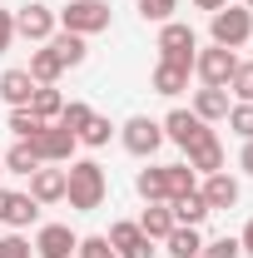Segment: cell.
I'll return each mask as SVG.
<instances>
[{
    "instance_id": "1",
    "label": "cell",
    "mask_w": 253,
    "mask_h": 258,
    "mask_svg": "<svg viewBox=\"0 0 253 258\" xmlns=\"http://www.w3.org/2000/svg\"><path fill=\"white\" fill-rule=\"evenodd\" d=\"M104 194H109V179H104V169L95 159H70V169H65V199H70V209L95 214L104 204Z\"/></svg>"
},
{
    "instance_id": "2",
    "label": "cell",
    "mask_w": 253,
    "mask_h": 258,
    "mask_svg": "<svg viewBox=\"0 0 253 258\" xmlns=\"http://www.w3.org/2000/svg\"><path fill=\"white\" fill-rule=\"evenodd\" d=\"M60 30H70V35H99V30H109V20H114V10H109V0H70L60 15Z\"/></svg>"
},
{
    "instance_id": "3",
    "label": "cell",
    "mask_w": 253,
    "mask_h": 258,
    "mask_svg": "<svg viewBox=\"0 0 253 258\" xmlns=\"http://www.w3.org/2000/svg\"><path fill=\"white\" fill-rule=\"evenodd\" d=\"M209 35H214V45H223V50H238V45H248L253 40V10H243V5H223V10H214L209 15Z\"/></svg>"
},
{
    "instance_id": "4",
    "label": "cell",
    "mask_w": 253,
    "mask_h": 258,
    "mask_svg": "<svg viewBox=\"0 0 253 258\" xmlns=\"http://www.w3.org/2000/svg\"><path fill=\"white\" fill-rule=\"evenodd\" d=\"M194 55H199V35H194V25H184V20L159 25V60L194 70Z\"/></svg>"
},
{
    "instance_id": "5",
    "label": "cell",
    "mask_w": 253,
    "mask_h": 258,
    "mask_svg": "<svg viewBox=\"0 0 253 258\" xmlns=\"http://www.w3.org/2000/svg\"><path fill=\"white\" fill-rule=\"evenodd\" d=\"M119 144H124L134 159H154L159 144H164V124L149 119V114H134V119H124V129H119Z\"/></svg>"
},
{
    "instance_id": "6",
    "label": "cell",
    "mask_w": 253,
    "mask_h": 258,
    "mask_svg": "<svg viewBox=\"0 0 253 258\" xmlns=\"http://www.w3.org/2000/svg\"><path fill=\"white\" fill-rule=\"evenodd\" d=\"M233 70H238V55H233V50H223V45H209V50H199V55H194V75H199L204 85H214V90H228Z\"/></svg>"
},
{
    "instance_id": "7",
    "label": "cell",
    "mask_w": 253,
    "mask_h": 258,
    "mask_svg": "<svg viewBox=\"0 0 253 258\" xmlns=\"http://www.w3.org/2000/svg\"><path fill=\"white\" fill-rule=\"evenodd\" d=\"M159 124H164V139H169V144H179L184 154H189L199 139H209V134H214V129L204 124V119H199L194 109H169V114H164Z\"/></svg>"
},
{
    "instance_id": "8",
    "label": "cell",
    "mask_w": 253,
    "mask_h": 258,
    "mask_svg": "<svg viewBox=\"0 0 253 258\" xmlns=\"http://www.w3.org/2000/svg\"><path fill=\"white\" fill-rule=\"evenodd\" d=\"M104 238H109L114 258H154V238H144V228L134 224V219H114Z\"/></svg>"
},
{
    "instance_id": "9",
    "label": "cell",
    "mask_w": 253,
    "mask_h": 258,
    "mask_svg": "<svg viewBox=\"0 0 253 258\" xmlns=\"http://www.w3.org/2000/svg\"><path fill=\"white\" fill-rule=\"evenodd\" d=\"M55 25H60V20H55V10H50V5H40V0H30V5H20V10H15V35H25L30 45H45V40L55 35Z\"/></svg>"
},
{
    "instance_id": "10",
    "label": "cell",
    "mask_w": 253,
    "mask_h": 258,
    "mask_svg": "<svg viewBox=\"0 0 253 258\" xmlns=\"http://www.w3.org/2000/svg\"><path fill=\"white\" fill-rule=\"evenodd\" d=\"M75 144H80V139H75L70 129H60V124H45L30 139V149L40 154V164H70L75 159Z\"/></svg>"
},
{
    "instance_id": "11",
    "label": "cell",
    "mask_w": 253,
    "mask_h": 258,
    "mask_svg": "<svg viewBox=\"0 0 253 258\" xmlns=\"http://www.w3.org/2000/svg\"><path fill=\"white\" fill-rule=\"evenodd\" d=\"M40 258H75V248H80V233L70 224H40V233H35L30 243Z\"/></svg>"
},
{
    "instance_id": "12",
    "label": "cell",
    "mask_w": 253,
    "mask_h": 258,
    "mask_svg": "<svg viewBox=\"0 0 253 258\" xmlns=\"http://www.w3.org/2000/svg\"><path fill=\"white\" fill-rule=\"evenodd\" d=\"M204 204H209V214H219V209H238V179L219 169V174H204Z\"/></svg>"
},
{
    "instance_id": "13",
    "label": "cell",
    "mask_w": 253,
    "mask_h": 258,
    "mask_svg": "<svg viewBox=\"0 0 253 258\" xmlns=\"http://www.w3.org/2000/svg\"><path fill=\"white\" fill-rule=\"evenodd\" d=\"M30 199L45 209V204H65V169H55V164H40L30 174Z\"/></svg>"
},
{
    "instance_id": "14",
    "label": "cell",
    "mask_w": 253,
    "mask_h": 258,
    "mask_svg": "<svg viewBox=\"0 0 253 258\" xmlns=\"http://www.w3.org/2000/svg\"><path fill=\"white\" fill-rule=\"evenodd\" d=\"M228 90H214V85H204V90H194V114L204 119V124H219V119H228Z\"/></svg>"
},
{
    "instance_id": "15",
    "label": "cell",
    "mask_w": 253,
    "mask_h": 258,
    "mask_svg": "<svg viewBox=\"0 0 253 258\" xmlns=\"http://www.w3.org/2000/svg\"><path fill=\"white\" fill-rule=\"evenodd\" d=\"M45 45H50V50L60 55V64H65V70H75V64H85V60H90V40H85V35L55 30L50 40H45Z\"/></svg>"
},
{
    "instance_id": "16",
    "label": "cell",
    "mask_w": 253,
    "mask_h": 258,
    "mask_svg": "<svg viewBox=\"0 0 253 258\" xmlns=\"http://www.w3.org/2000/svg\"><path fill=\"white\" fill-rule=\"evenodd\" d=\"M35 95V80H30V70H5L0 75V99L10 104V109H25Z\"/></svg>"
},
{
    "instance_id": "17",
    "label": "cell",
    "mask_w": 253,
    "mask_h": 258,
    "mask_svg": "<svg viewBox=\"0 0 253 258\" xmlns=\"http://www.w3.org/2000/svg\"><path fill=\"white\" fill-rule=\"evenodd\" d=\"M169 214H174V224L184 228H199L204 219H209V204H204V194H179V199H169Z\"/></svg>"
},
{
    "instance_id": "18",
    "label": "cell",
    "mask_w": 253,
    "mask_h": 258,
    "mask_svg": "<svg viewBox=\"0 0 253 258\" xmlns=\"http://www.w3.org/2000/svg\"><path fill=\"white\" fill-rule=\"evenodd\" d=\"M189 75H194V70H184V64L159 60V64H154V95H164V99L184 95V90H189Z\"/></svg>"
},
{
    "instance_id": "19",
    "label": "cell",
    "mask_w": 253,
    "mask_h": 258,
    "mask_svg": "<svg viewBox=\"0 0 253 258\" xmlns=\"http://www.w3.org/2000/svg\"><path fill=\"white\" fill-rule=\"evenodd\" d=\"M189 169H194V174H219V169H223V144H219V134L199 139V144L189 149Z\"/></svg>"
},
{
    "instance_id": "20",
    "label": "cell",
    "mask_w": 253,
    "mask_h": 258,
    "mask_svg": "<svg viewBox=\"0 0 253 258\" xmlns=\"http://www.w3.org/2000/svg\"><path fill=\"white\" fill-rule=\"evenodd\" d=\"M134 224L144 228V238H154V243H164L169 233H174V214H169V204H149Z\"/></svg>"
},
{
    "instance_id": "21",
    "label": "cell",
    "mask_w": 253,
    "mask_h": 258,
    "mask_svg": "<svg viewBox=\"0 0 253 258\" xmlns=\"http://www.w3.org/2000/svg\"><path fill=\"white\" fill-rule=\"evenodd\" d=\"M35 219H40V204H35L30 194H10V199H5V219H0V224H10L20 233V228H30Z\"/></svg>"
},
{
    "instance_id": "22",
    "label": "cell",
    "mask_w": 253,
    "mask_h": 258,
    "mask_svg": "<svg viewBox=\"0 0 253 258\" xmlns=\"http://www.w3.org/2000/svg\"><path fill=\"white\" fill-rule=\"evenodd\" d=\"M25 70H30V80H35V85H55V80H60V75H65L60 55H55L50 45H40V50H35V55H30V64H25Z\"/></svg>"
},
{
    "instance_id": "23",
    "label": "cell",
    "mask_w": 253,
    "mask_h": 258,
    "mask_svg": "<svg viewBox=\"0 0 253 258\" xmlns=\"http://www.w3.org/2000/svg\"><path fill=\"white\" fill-rule=\"evenodd\" d=\"M5 174H25V179H30L35 169H40V154H35L30 149V139H15V144H10V149H5Z\"/></svg>"
},
{
    "instance_id": "24",
    "label": "cell",
    "mask_w": 253,
    "mask_h": 258,
    "mask_svg": "<svg viewBox=\"0 0 253 258\" xmlns=\"http://www.w3.org/2000/svg\"><path fill=\"white\" fill-rule=\"evenodd\" d=\"M134 189H139V199H144V204H169V184H164V169H159V164L139 169Z\"/></svg>"
},
{
    "instance_id": "25",
    "label": "cell",
    "mask_w": 253,
    "mask_h": 258,
    "mask_svg": "<svg viewBox=\"0 0 253 258\" xmlns=\"http://www.w3.org/2000/svg\"><path fill=\"white\" fill-rule=\"evenodd\" d=\"M164 248H169V258H199V248H204V233H199V228L174 224V233L164 238Z\"/></svg>"
},
{
    "instance_id": "26",
    "label": "cell",
    "mask_w": 253,
    "mask_h": 258,
    "mask_svg": "<svg viewBox=\"0 0 253 258\" xmlns=\"http://www.w3.org/2000/svg\"><path fill=\"white\" fill-rule=\"evenodd\" d=\"M30 109L40 114V119H45V124H55V119H60V109H65V95L55 90V85H35Z\"/></svg>"
},
{
    "instance_id": "27",
    "label": "cell",
    "mask_w": 253,
    "mask_h": 258,
    "mask_svg": "<svg viewBox=\"0 0 253 258\" xmlns=\"http://www.w3.org/2000/svg\"><path fill=\"white\" fill-rule=\"evenodd\" d=\"M90 119H95V109H90L85 99H65V109H60V119H55V124H60V129H70V134L80 139V129L90 124Z\"/></svg>"
},
{
    "instance_id": "28",
    "label": "cell",
    "mask_w": 253,
    "mask_h": 258,
    "mask_svg": "<svg viewBox=\"0 0 253 258\" xmlns=\"http://www.w3.org/2000/svg\"><path fill=\"white\" fill-rule=\"evenodd\" d=\"M164 184H169V199H179V194H194V189H199V179H194L189 164H164Z\"/></svg>"
},
{
    "instance_id": "29",
    "label": "cell",
    "mask_w": 253,
    "mask_h": 258,
    "mask_svg": "<svg viewBox=\"0 0 253 258\" xmlns=\"http://www.w3.org/2000/svg\"><path fill=\"white\" fill-rule=\"evenodd\" d=\"M40 129H45V119L35 114L30 104H25V109H10V134H15V139H35Z\"/></svg>"
},
{
    "instance_id": "30",
    "label": "cell",
    "mask_w": 253,
    "mask_h": 258,
    "mask_svg": "<svg viewBox=\"0 0 253 258\" xmlns=\"http://www.w3.org/2000/svg\"><path fill=\"white\" fill-rule=\"evenodd\" d=\"M109 139H114V124H109V119H104V114H95V119H90V124L80 129V144H90V149H104V144H109Z\"/></svg>"
},
{
    "instance_id": "31",
    "label": "cell",
    "mask_w": 253,
    "mask_h": 258,
    "mask_svg": "<svg viewBox=\"0 0 253 258\" xmlns=\"http://www.w3.org/2000/svg\"><path fill=\"white\" fill-rule=\"evenodd\" d=\"M228 90L238 95V104H253V60H248V64L238 60V70H233V80H228Z\"/></svg>"
},
{
    "instance_id": "32",
    "label": "cell",
    "mask_w": 253,
    "mask_h": 258,
    "mask_svg": "<svg viewBox=\"0 0 253 258\" xmlns=\"http://www.w3.org/2000/svg\"><path fill=\"white\" fill-rule=\"evenodd\" d=\"M243 248H238V238L233 233H223V238H209L204 248H199V258H238Z\"/></svg>"
},
{
    "instance_id": "33",
    "label": "cell",
    "mask_w": 253,
    "mask_h": 258,
    "mask_svg": "<svg viewBox=\"0 0 253 258\" xmlns=\"http://www.w3.org/2000/svg\"><path fill=\"white\" fill-rule=\"evenodd\" d=\"M174 5H179V0H139V15L154 20V25H169V20H174Z\"/></svg>"
},
{
    "instance_id": "34",
    "label": "cell",
    "mask_w": 253,
    "mask_h": 258,
    "mask_svg": "<svg viewBox=\"0 0 253 258\" xmlns=\"http://www.w3.org/2000/svg\"><path fill=\"white\" fill-rule=\"evenodd\" d=\"M228 129H233L238 139H253V104H233V109H228Z\"/></svg>"
},
{
    "instance_id": "35",
    "label": "cell",
    "mask_w": 253,
    "mask_h": 258,
    "mask_svg": "<svg viewBox=\"0 0 253 258\" xmlns=\"http://www.w3.org/2000/svg\"><path fill=\"white\" fill-rule=\"evenodd\" d=\"M75 258H114V248H109V238H104V233H90V238H80Z\"/></svg>"
},
{
    "instance_id": "36",
    "label": "cell",
    "mask_w": 253,
    "mask_h": 258,
    "mask_svg": "<svg viewBox=\"0 0 253 258\" xmlns=\"http://www.w3.org/2000/svg\"><path fill=\"white\" fill-rule=\"evenodd\" d=\"M35 248H30V238H20V233H5L0 238V258H30Z\"/></svg>"
},
{
    "instance_id": "37",
    "label": "cell",
    "mask_w": 253,
    "mask_h": 258,
    "mask_svg": "<svg viewBox=\"0 0 253 258\" xmlns=\"http://www.w3.org/2000/svg\"><path fill=\"white\" fill-rule=\"evenodd\" d=\"M10 40H15V10H0V55L10 50Z\"/></svg>"
},
{
    "instance_id": "38",
    "label": "cell",
    "mask_w": 253,
    "mask_h": 258,
    "mask_svg": "<svg viewBox=\"0 0 253 258\" xmlns=\"http://www.w3.org/2000/svg\"><path fill=\"white\" fill-rule=\"evenodd\" d=\"M238 169H243V174H253V139H243V154H238Z\"/></svg>"
},
{
    "instance_id": "39",
    "label": "cell",
    "mask_w": 253,
    "mask_h": 258,
    "mask_svg": "<svg viewBox=\"0 0 253 258\" xmlns=\"http://www.w3.org/2000/svg\"><path fill=\"white\" fill-rule=\"evenodd\" d=\"M238 248H243V253L253 258V219H248V224H243V233H238Z\"/></svg>"
},
{
    "instance_id": "40",
    "label": "cell",
    "mask_w": 253,
    "mask_h": 258,
    "mask_svg": "<svg viewBox=\"0 0 253 258\" xmlns=\"http://www.w3.org/2000/svg\"><path fill=\"white\" fill-rule=\"evenodd\" d=\"M223 5H228V0H194V10H209V15H214V10H223Z\"/></svg>"
},
{
    "instance_id": "41",
    "label": "cell",
    "mask_w": 253,
    "mask_h": 258,
    "mask_svg": "<svg viewBox=\"0 0 253 258\" xmlns=\"http://www.w3.org/2000/svg\"><path fill=\"white\" fill-rule=\"evenodd\" d=\"M5 199H10V189H0V219H5Z\"/></svg>"
},
{
    "instance_id": "42",
    "label": "cell",
    "mask_w": 253,
    "mask_h": 258,
    "mask_svg": "<svg viewBox=\"0 0 253 258\" xmlns=\"http://www.w3.org/2000/svg\"><path fill=\"white\" fill-rule=\"evenodd\" d=\"M243 10H253V0H243Z\"/></svg>"
},
{
    "instance_id": "43",
    "label": "cell",
    "mask_w": 253,
    "mask_h": 258,
    "mask_svg": "<svg viewBox=\"0 0 253 258\" xmlns=\"http://www.w3.org/2000/svg\"><path fill=\"white\" fill-rule=\"evenodd\" d=\"M0 174H5V164H0Z\"/></svg>"
}]
</instances>
